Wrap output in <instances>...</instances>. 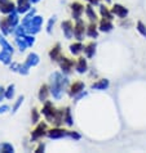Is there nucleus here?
Masks as SVG:
<instances>
[{"mask_svg": "<svg viewBox=\"0 0 146 153\" xmlns=\"http://www.w3.org/2000/svg\"><path fill=\"white\" fill-rule=\"evenodd\" d=\"M85 14H87V17L92 21V22H96V19H97V14L94 13V9L92 8V4H89V5L85 7Z\"/></svg>", "mask_w": 146, "mask_h": 153, "instance_id": "412c9836", "label": "nucleus"}, {"mask_svg": "<svg viewBox=\"0 0 146 153\" xmlns=\"http://www.w3.org/2000/svg\"><path fill=\"white\" fill-rule=\"evenodd\" d=\"M14 3L12 0H0V12L5 14H9L12 12H14Z\"/></svg>", "mask_w": 146, "mask_h": 153, "instance_id": "0eeeda50", "label": "nucleus"}, {"mask_svg": "<svg viewBox=\"0 0 146 153\" xmlns=\"http://www.w3.org/2000/svg\"><path fill=\"white\" fill-rule=\"evenodd\" d=\"M13 147L11 146V144H8V143H4V144H0V152H8V153H11V152H13Z\"/></svg>", "mask_w": 146, "mask_h": 153, "instance_id": "c85d7f7f", "label": "nucleus"}, {"mask_svg": "<svg viewBox=\"0 0 146 153\" xmlns=\"http://www.w3.org/2000/svg\"><path fill=\"white\" fill-rule=\"evenodd\" d=\"M84 50V45L81 42H75V44L70 45V52L74 54V56H78L79 53H81Z\"/></svg>", "mask_w": 146, "mask_h": 153, "instance_id": "6ab92c4d", "label": "nucleus"}, {"mask_svg": "<svg viewBox=\"0 0 146 153\" xmlns=\"http://www.w3.org/2000/svg\"><path fill=\"white\" fill-rule=\"evenodd\" d=\"M12 52H8V50H2V53H0V61L4 62V63H9L11 62V58H12Z\"/></svg>", "mask_w": 146, "mask_h": 153, "instance_id": "5701e85b", "label": "nucleus"}, {"mask_svg": "<svg viewBox=\"0 0 146 153\" xmlns=\"http://www.w3.org/2000/svg\"><path fill=\"white\" fill-rule=\"evenodd\" d=\"M8 108H9V107H8V105H2V107H0V113L5 112V111H7V109H8Z\"/></svg>", "mask_w": 146, "mask_h": 153, "instance_id": "c9c22d12", "label": "nucleus"}, {"mask_svg": "<svg viewBox=\"0 0 146 153\" xmlns=\"http://www.w3.org/2000/svg\"><path fill=\"white\" fill-rule=\"evenodd\" d=\"M113 22H111V19L109 18H102L101 19V22H100V28L101 31H104V32H109L111 31V28H113Z\"/></svg>", "mask_w": 146, "mask_h": 153, "instance_id": "2eb2a0df", "label": "nucleus"}, {"mask_svg": "<svg viewBox=\"0 0 146 153\" xmlns=\"http://www.w3.org/2000/svg\"><path fill=\"white\" fill-rule=\"evenodd\" d=\"M49 57L52 58V61H58V59H61V45L56 44L52 48V50L49 52Z\"/></svg>", "mask_w": 146, "mask_h": 153, "instance_id": "dca6fc26", "label": "nucleus"}, {"mask_svg": "<svg viewBox=\"0 0 146 153\" xmlns=\"http://www.w3.org/2000/svg\"><path fill=\"white\" fill-rule=\"evenodd\" d=\"M71 10H72V17L78 21V19H80L81 13L84 12V7H83V4H80L79 1H74L71 4Z\"/></svg>", "mask_w": 146, "mask_h": 153, "instance_id": "1a4fd4ad", "label": "nucleus"}, {"mask_svg": "<svg viewBox=\"0 0 146 153\" xmlns=\"http://www.w3.org/2000/svg\"><path fill=\"white\" fill-rule=\"evenodd\" d=\"M30 1L31 0H18V3H17V12L18 13H26L30 9Z\"/></svg>", "mask_w": 146, "mask_h": 153, "instance_id": "ddd939ff", "label": "nucleus"}, {"mask_svg": "<svg viewBox=\"0 0 146 153\" xmlns=\"http://www.w3.org/2000/svg\"><path fill=\"white\" fill-rule=\"evenodd\" d=\"M59 66H61V68H62V71L65 72V74H70L72 67H74V61H71V59L63 57V58H61V63H59Z\"/></svg>", "mask_w": 146, "mask_h": 153, "instance_id": "9d476101", "label": "nucleus"}, {"mask_svg": "<svg viewBox=\"0 0 146 153\" xmlns=\"http://www.w3.org/2000/svg\"><path fill=\"white\" fill-rule=\"evenodd\" d=\"M41 151H44V144H40V146L36 148V151H35V152H41Z\"/></svg>", "mask_w": 146, "mask_h": 153, "instance_id": "4c0bfd02", "label": "nucleus"}, {"mask_svg": "<svg viewBox=\"0 0 146 153\" xmlns=\"http://www.w3.org/2000/svg\"><path fill=\"white\" fill-rule=\"evenodd\" d=\"M71 131L65 130V129H59V127H56V129H50L48 131V137L52 139H58L62 137H70Z\"/></svg>", "mask_w": 146, "mask_h": 153, "instance_id": "423d86ee", "label": "nucleus"}, {"mask_svg": "<svg viewBox=\"0 0 146 153\" xmlns=\"http://www.w3.org/2000/svg\"><path fill=\"white\" fill-rule=\"evenodd\" d=\"M106 1H110V0H106Z\"/></svg>", "mask_w": 146, "mask_h": 153, "instance_id": "ea45409f", "label": "nucleus"}, {"mask_svg": "<svg viewBox=\"0 0 146 153\" xmlns=\"http://www.w3.org/2000/svg\"><path fill=\"white\" fill-rule=\"evenodd\" d=\"M87 61L81 57V58H78V61H76V66H75V68L76 71L79 72V74H83V72L87 71Z\"/></svg>", "mask_w": 146, "mask_h": 153, "instance_id": "f3484780", "label": "nucleus"}, {"mask_svg": "<svg viewBox=\"0 0 146 153\" xmlns=\"http://www.w3.org/2000/svg\"><path fill=\"white\" fill-rule=\"evenodd\" d=\"M0 44H2V46H3L4 50H8V52H12V53H13V48H12V45H11L5 39H4L2 35H0Z\"/></svg>", "mask_w": 146, "mask_h": 153, "instance_id": "cd10ccee", "label": "nucleus"}, {"mask_svg": "<svg viewBox=\"0 0 146 153\" xmlns=\"http://www.w3.org/2000/svg\"><path fill=\"white\" fill-rule=\"evenodd\" d=\"M66 84V79H63L61 74H56L52 76V88H50V93L53 94L54 98L59 99L61 98V93L63 91V86Z\"/></svg>", "mask_w": 146, "mask_h": 153, "instance_id": "f03ea898", "label": "nucleus"}, {"mask_svg": "<svg viewBox=\"0 0 146 153\" xmlns=\"http://www.w3.org/2000/svg\"><path fill=\"white\" fill-rule=\"evenodd\" d=\"M62 31L65 33L66 39H71V37L74 36V26H72V23L70 21H65V22L62 23Z\"/></svg>", "mask_w": 146, "mask_h": 153, "instance_id": "9b49d317", "label": "nucleus"}, {"mask_svg": "<svg viewBox=\"0 0 146 153\" xmlns=\"http://www.w3.org/2000/svg\"><path fill=\"white\" fill-rule=\"evenodd\" d=\"M84 31H85V25L81 19L76 21V25L74 26V36L76 37L78 40H81L84 36Z\"/></svg>", "mask_w": 146, "mask_h": 153, "instance_id": "6e6552de", "label": "nucleus"}, {"mask_svg": "<svg viewBox=\"0 0 146 153\" xmlns=\"http://www.w3.org/2000/svg\"><path fill=\"white\" fill-rule=\"evenodd\" d=\"M17 23H18V16H17V12L14 10L9 13V16L5 17V18H2V21H0V28H2L3 33L8 35V33H11L14 30Z\"/></svg>", "mask_w": 146, "mask_h": 153, "instance_id": "f257e3e1", "label": "nucleus"}, {"mask_svg": "<svg viewBox=\"0 0 146 153\" xmlns=\"http://www.w3.org/2000/svg\"><path fill=\"white\" fill-rule=\"evenodd\" d=\"M63 121L70 126L72 125V118H71V112H70V108H65V112H63Z\"/></svg>", "mask_w": 146, "mask_h": 153, "instance_id": "bb28decb", "label": "nucleus"}, {"mask_svg": "<svg viewBox=\"0 0 146 153\" xmlns=\"http://www.w3.org/2000/svg\"><path fill=\"white\" fill-rule=\"evenodd\" d=\"M53 23H54V18H52L48 22V27H47V30H48V32H50L52 31V26H53Z\"/></svg>", "mask_w": 146, "mask_h": 153, "instance_id": "72a5a7b5", "label": "nucleus"}, {"mask_svg": "<svg viewBox=\"0 0 146 153\" xmlns=\"http://www.w3.org/2000/svg\"><path fill=\"white\" fill-rule=\"evenodd\" d=\"M137 27H138V31L142 33L144 36H146V27L144 26V23L142 22H138V23H137Z\"/></svg>", "mask_w": 146, "mask_h": 153, "instance_id": "2f4dec72", "label": "nucleus"}, {"mask_svg": "<svg viewBox=\"0 0 146 153\" xmlns=\"http://www.w3.org/2000/svg\"><path fill=\"white\" fill-rule=\"evenodd\" d=\"M87 35L89 37H97V26H96V23H94V22H92L88 26V28H87Z\"/></svg>", "mask_w": 146, "mask_h": 153, "instance_id": "393cba45", "label": "nucleus"}, {"mask_svg": "<svg viewBox=\"0 0 146 153\" xmlns=\"http://www.w3.org/2000/svg\"><path fill=\"white\" fill-rule=\"evenodd\" d=\"M45 134H48V133H47V124H45V122H40V124L36 126V129L32 131V134H31V140H38V139H40V138L44 137Z\"/></svg>", "mask_w": 146, "mask_h": 153, "instance_id": "39448f33", "label": "nucleus"}, {"mask_svg": "<svg viewBox=\"0 0 146 153\" xmlns=\"http://www.w3.org/2000/svg\"><path fill=\"white\" fill-rule=\"evenodd\" d=\"M31 118H32V122L34 124H36L38 121H39V113H38V111L35 108L32 109V113H31Z\"/></svg>", "mask_w": 146, "mask_h": 153, "instance_id": "7c9ffc66", "label": "nucleus"}, {"mask_svg": "<svg viewBox=\"0 0 146 153\" xmlns=\"http://www.w3.org/2000/svg\"><path fill=\"white\" fill-rule=\"evenodd\" d=\"M100 12L104 18H109V19H113V13L109 10V8L105 7V5H101L100 7Z\"/></svg>", "mask_w": 146, "mask_h": 153, "instance_id": "a878e982", "label": "nucleus"}, {"mask_svg": "<svg viewBox=\"0 0 146 153\" xmlns=\"http://www.w3.org/2000/svg\"><path fill=\"white\" fill-rule=\"evenodd\" d=\"M87 1H89V4H92V5H96L100 3V0H87Z\"/></svg>", "mask_w": 146, "mask_h": 153, "instance_id": "e433bc0d", "label": "nucleus"}, {"mask_svg": "<svg viewBox=\"0 0 146 153\" xmlns=\"http://www.w3.org/2000/svg\"><path fill=\"white\" fill-rule=\"evenodd\" d=\"M38 63H39V57H38L35 53H31V54H30V56L27 57L26 62H25V65H23V66H20V70H18V71L21 72V74H25V75H26L30 67L36 66Z\"/></svg>", "mask_w": 146, "mask_h": 153, "instance_id": "7ed1b4c3", "label": "nucleus"}, {"mask_svg": "<svg viewBox=\"0 0 146 153\" xmlns=\"http://www.w3.org/2000/svg\"><path fill=\"white\" fill-rule=\"evenodd\" d=\"M22 102H23V97H20L18 100H17V103L14 104V107H13V111H17V109H18V107L21 105V103H22Z\"/></svg>", "mask_w": 146, "mask_h": 153, "instance_id": "473e14b6", "label": "nucleus"}, {"mask_svg": "<svg viewBox=\"0 0 146 153\" xmlns=\"http://www.w3.org/2000/svg\"><path fill=\"white\" fill-rule=\"evenodd\" d=\"M84 90V84L81 81H75L70 88V95H76Z\"/></svg>", "mask_w": 146, "mask_h": 153, "instance_id": "4468645a", "label": "nucleus"}, {"mask_svg": "<svg viewBox=\"0 0 146 153\" xmlns=\"http://www.w3.org/2000/svg\"><path fill=\"white\" fill-rule=\"evenodd\" d=\"M14 95V86L13 85H11L9 88H8V90H5V98H8V99H12Z\"/></svg>", "mask_w": 146, "mask_h": 153, "instance_id": "c756f323", "label": "nucleus"}, {"mask_svg": "<svg viewBox=\"0 0 146 153\" xmlns=\"http://www.w3.org/2000/svg\"><path fill=\"white\" fill-rule=\"evenodd\" d=\"M107 86H109V81L107 80H100V81L94 82L92 84V89H100V90H104V89H106Z\"/></svg>", "mask_w": 146, "mask_h": 153, "instance_id": "4be33fe9", "label": "nucleus"}, {"mask_svg": "<svg viewBox=\"0 0 146 153\" xmlns=\"http://www.w3.org/2000/svg\"><path fill=\"white\" fill-rule=\"evenodd\" d=\"M41 22H43V18L39 17V16H36V17H34V18L30 21L26 26H25V28H26V31L29 33H36V32H39Z\"/></svg>", "mask_w": 146, "mask_h": 153, "instance_id": "20e7f679", "label": "nucleus"}, {"mask_svg": "<svg viewBox=\"0 0 146 153\" xmlns=\"http://www.w3.org/2000/svg\"><path fill=\"white\" fill-rule=\"evenodd\" d=\"M31 1H32V3H38V1H39V0H31Z\"/></svg>", "mask_w": 146, "mask_h": 153, "instance_id": "58836bf2", "label": "nucleus"}, {"mask_svg": "<svg viewBox=\"0 0 146 153\" xmlns=\"http://www.w3.org/2000/svg\"><path fill=\"white\" fill-rule=\"evenodd\" d=\"M16 42H17V45H18V48L22 52V50H25L29 46L27 44V40H26V37H25L23 35L22 36H17V39H16Z\"/></svg>", "mask_w": 146, "mask_h": 153, "instance_id": "aec40b11", "label": "nucleus"}, {"mask_svg": "<svg viewBox=\"0 0 146 153\" xmlns=\"http://www.w3.org/2000/svg\"><path fill=\"white\" fill-rule=\"evenodd\" d=\"M48 94H49V91H48V86L47 85H43V86L40 88V91H39V99L41 102H47V98H48Z\"/></svg>", "mask_w": 146, "mask_h": 153, "instance_id": "b1692460", "label": "nucleus"}, {"mask_svg": "<svg viewBox=\"0 0 146 153\" xmlns=\"http://www.w3.org/2000/svg\"><path fill=\"white\" fill-rule=\"evenodd\" d=\"M111 13L118 16L119 18H124L127 14H128V10L124 8L123 5H119V4H115V5L113 7V9H111Z\"/></svg>", "mask_w": 146, "mask_h": 153, "instance_id": "f8f14e48", "label": "nucleus"}, {"mask_svg": "<svg viewBox=\"0 0 146 153\" xmlns=\"http://www.w3.org/2000/svg\"><path fill=\"white\" fill-rule=\"evenodd\" d=\"M4 97H5V90H4L3 88H0V100H2Z\"/></svg>", "mask_w": 146, "mask_h": 153, "instance_id": "f704fd0d", "label": "nucleus"}, {"mask_svg": "<svg viewBox=\"0 0 146 153\" xmlns=\"http://www.w3.org/2000/svg\"><path fill=\"white\" fill-rule=\"evenodd\" d=\"M94 50H96V44H94L93 41L88 42V44L84 46V53H85V56H87L88 58H92L93 57Z\"/></svg>", "mask_w": 146, "mask_h": 153, "instance_id": "a211bd4d", "label": "nucleus"}]
</instances>
